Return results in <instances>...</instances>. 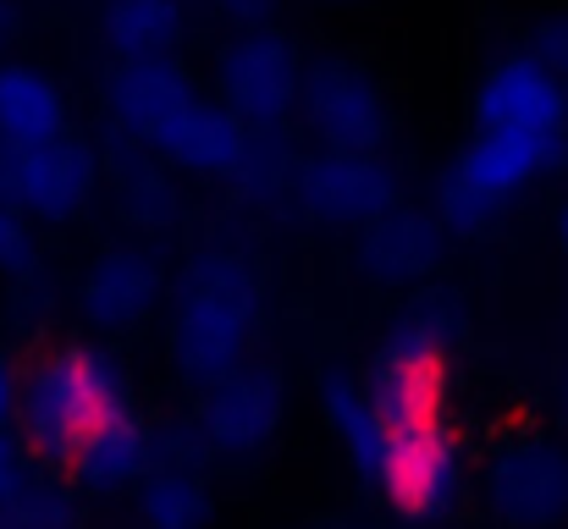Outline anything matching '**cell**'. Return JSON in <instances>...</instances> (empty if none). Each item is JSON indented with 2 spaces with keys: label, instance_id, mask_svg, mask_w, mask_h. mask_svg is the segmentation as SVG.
<instances>
[{
  "label": "cell",
  "instance_id": "cell-4",
  "mask_svg": "<svg viewBox=\"0 0 568 529\" xmlns=\"http://www.w3.org/2000/svg\"><path fill=\"white\" fill-rule=\"evenodd\" d=\"M6 486H11V464H6V447H0V497H6Z\"/></svg>",
  "mask_w": 568,
  "mask_h": 529
},
{
  "label": "cell",
  "instance_id": "cell-2",
  "mask_svg": "<svg viewBox=\"0 0 568 529\" xmlns=\"http://www.w3.org/2000/svg\"><path fill=\"white\" fill-rule=\"evenodd\" d=\"M17 414L28 458H44L55 475L83 480L105 469L122 447H133V419L100 369V358L78 343H39L17 353Z\"/></svg>",
  "mask_w": 568,
  "mask_h": 529
},
{
  "label": "cell",
  "instance_id": "cell-3",
  "mask_svg": "<svg viewBox=\"0 0 568 529\" xmlns=\"http://www.w3.org/2000/svg\"><path fill=\"white\" fill-rule=\"evenodd\" d=\"M11 414H17V364L0 358V430H11Z\"/></svg>",
  "mask_w": 568,
  "mask_h": 529
},
{
  "label": "cell",
  "instance_id": "cell-1",
  "mask_svg": "<svg viewBox=\"0 0 568 529\" xmlns=\"http://www.w3.org/2000/svg\"><path fill=\"white\" fill-rule=\"evenodd\" d=\"M365 458L397 513L419 519L442 502L453 458H458L453 353L442 337L425 332L392 353L376 403L365 414Z\"/></svg>",
  "mask_w": 568,
  "mask_h": 529
}]
</instances>
